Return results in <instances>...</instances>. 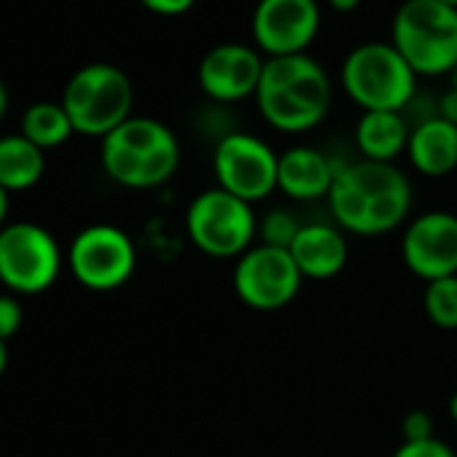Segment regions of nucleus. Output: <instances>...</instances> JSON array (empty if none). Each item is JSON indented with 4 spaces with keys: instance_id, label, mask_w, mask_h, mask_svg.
Listing matches in <instances>:
<instances>
[{
    "instance_id": "obj_1",
    "label": "nucleus",
    "mask_w": 457,
    "mask_h": 457,
    "mask_svg": "<svg viewBox=\"0 0 457 457\" xmlns=\"http://www.w3.org/2000/svg\"><path fill=\"white\" fill-rule=\"evenodd\" d=\"M328 210L350 235L377 237L393 232L411 210L409 178L387 162H355L337 170Z\"/></svg>"
},
{
    "instance_id": "obj_2",
    "label": "nucleus",
    "mask_w": 457,
    "mask_h": 457,
    "mask_svg": "<svg viewBox=\"0 0 457 457\" xmlns=\"http://www.w3.org/2000/svg\"><path fill=\"white\" fill-rule=\"evenodd\" d=\"M256 103L270 127L280 132H307L331 108V81L307 54L267 57Z\"/></svg>"
},
{
    "instance_id": "obj_3",
    "label": "nucleus",
    "mask_w": 457,
    "mask_h": 457,
    "mask_svg": "<svg viewBox=\"0 0 457 457\" xmlns=\"http://www.w3.org/2000/svg\"><path fill=\"white\" fill-rule=\"evenodd\" d=\"M100 162L111 180L127 188H156L180 164V145L170 127L156 119L129 116L100 143Z\"/></svg>"
},
{
    "instance_id": "obj_4",
    "label": "nucleus",
    "mask_w": 457,
    "mask_h": 457,
    "mask_svg": "<svg viewBox=\"0 0 457 457\" xmlns=\"http://www.w3.org/2000/svg\"><path fill=\"white\" fill-rule=\"evenodd\" d=\"M390 44L417 76L452 73L457 65V9L438 0H403L393 17Z\"/></svg>"
},
{
    "instance_id": "obj_5",
    "label": "nucleus",
    "mask_w": 457,
    "mask_h": 457,
    "mask_svg": "<svg viewBox=\"0 0 457 457\" xmlns=\"http://www.w3.org/2000/svg\"><path fill=\"white\" fill-rule=\"evenodd\" d=\"M132 81L108 62H92L76 71L62 92L73 129L87 137H105L132 116Z\"/></svg>"
},
{
    "instance_id": "obj_6",
    "label": "nucleus",
    "mask_w": 457,
    "mask_h": 457,
    "mask_svg": "<svg viewBox=\"0 0 457 457\" xmlns=\"http://www.w3.org/2000/svg\"><path fill=\"white\" fill-rule=\"evenodd\" d=\"M186 232L204 256L240 259L253 248L259 223L251 202L223 188H207L196 194L186 210Z\"/></svg>"
},
{
    "instance_id": "obj_7",
    "label": "nucleus",
    "mask_w": 457,
    "mask_h": 457,
    "mask_svg": "<svg viewBox=\"0 0 457 457\" xmlns=\"http://www.w3.org/2000/svg\"><path fill=\"white\" fill-rule=\"evenodd\" d=\"M342 84L363 111H403L417 89V73L393 44L355 46L342 65Z\"/></svg>"
},
{
    "instance_id": "obj_8",
    "label": "nucleus",
    "mask_w": 457,
    "mask_h": 457,
    "mask_svg": "<svg viewBox=\"0 0 457 457\" xmlns=\"http://www.w3.org/2000/svg\"><path fill=\"white\" fill-rule=\"evenodd\" d=\"M62 251L49 228L14 220L0 228V283L14 296L49 291L62 272Z\"/></svg>"
},
{
    "instance_id": "obj_9",
    "label": "nucleus",
    "mask_w": 457,
    "mask_h": 457,
    "mask_svg": "<svg viewBox=\"0 0 457 457\" xmlns=\"http://www.w3.org/2000/svg\"><path fill=\"white\" fill-rule=\"evenodd\" d=\"M65 264L73 278L89 291L121 288L137 267V253L127 232L111 223L87 226L73 237Z\"/></svg>"
},
{
    "instance_id": "obj_10",
    "label": "nucleus",
    "mask_w": 457,
    "mask_h": 457,
    "mask_svg": "<svg viewBox=\"0 0 457 457\" xmlns=\"http://www.w3.org/2000/svg\"><path fill=\"white\" fill-rule=\"evenodd\" d=\"M278 162L280 156L262 137L232 132L215 145L212 170L218 188L253 204L278 188Z\"/></svg>"
},
{
    "instance_id": "obj_11",
    "label": "nucleus",
    "mask_w": 457,
    "mask_h": 457,
    "mask_svg": "<svg viewBox=\"0 0 457 457\" xmlns=\"http://www.w3.org/2000/svg\"><path fill=\"white\" fill-rule=\"evenodd\" d=\"M302 280L304 278L291 251L264 243L243 253L235 267V291L240 302L259 312H278L288 307L296 299Z\"/></svg>"
},
{
    "instance_id": "obj_12",
    "label": "nucleus",
    "mask_w": 457,
    "mask_h": 457,
    "mask_svg": "<svg viewBox=\"0 0 457 457\" xmlns=\"http://www.w3.org/2000/svg\"><path fill=\"white\" fill-rule=\"evenodd\" d=\"M401 259L425 283L457 275V215L430 210L417 215L403 232Z\"/></svg>"
},
{
    "instance_id": "obj_13",
    "label": "nucleus",
    "mask_w": 457,
    "mask_h": 457,
    "mask_svg": "<svg viewBox=\"0 0 457 457\" xmlns=\"http://www.w3.org/2000/svg\"><path fill=\"white\" fill-rule=\"evenodd\" d=\"M251 28L264 54H304L320 28L318 0H259Z\"/></svg>"
},
{
    "instance_id": "obj_14",
    "label": "nucleus",
    "mask_w": 457,
    "mask_h": 457,
    "mask_svg": "<svg viewBox=\"0 0 457 457\" xmlns=\"http://www.w3.org/2000/svg\"><path fill=\"white\" fill-rule=\"evenodd\" d=\"M264 71V57L245 44H220L199 62V87L218 103L256 97Z\"/></svg>"
},
{
    "instance_id": "obj_15",
    "label": "nucleus",
    "mask_w": 457,
    "mask_h": 457,
    "mask_svg": "<svg viewBox=\"0 0 457 457\" xmlns=\"http://www.w3.org/2000/svg\"><path fill=\"white\" fill-rule=\"evenodd\" d=\"M302 278L307 280H328L337 278L350 256L342 228L331 223H304L294 245L288 248Z\"/></svg>"
},
{
    "instance_id": "obj_16",
    "label": "nucleus",
    "mask_w": 457,
    "mask_h": 457,
    "mask_svg": "<svg viewBox=\"0 0 457 457\" xmlns=\"http://www.w3.org/2000/svg\"><path fill=\"white\" fill-rule=\"evenodd\" d=\"M334 180L337 170L331 159L315 148H288L278 162V188L296 202H315L323 196L328 199Z\"/></svg>"
},
{
    "instance_id": "obj_17",
    "label": "nucleus",
    "mask_w": 457,
    "mask_h": 457,
    "mask_svg": "<svg viewBox=\"0 0 457 457\" xmlns=\"http://www.w3.org/2000/svg\"><path fill=\"white\" fill-rule=\"evenodd\" d=\"M406 154L420 175L428 178L449 175L452 170H457V124L441 116L420 121L409 135Z\"/></svg>"
},
{
    "instance_id": "obj_18",
    "label": "nucleus",
    "mask_w": 457,
    "mask_h": 457,
    "mask_svg": "<svg viewBox=\"0 0 457 457\" xmlns=\"http://www.w3.org/2000/svg\"><path fill=\"white\" fill-rule=\"evenodd\" d=\"M409 127L398 111H363L355 127V143L363 159L369 162H387L406 151L409 145Z\"/></svg>"
},
{
    "instance_id": "obj_19",
    "label": "nucleus",
    "mask_w": 457,
    "mask_h": 457,
    "mask_svg": "<svg viewBox=\"0 0 457 457\" xmlns=\"http://www.w3.org/2000/svg\"><path fill=\"white\" fill-rule=\"evenodd\" d=\"M46 170L44 151L30 143L22 132L0 137V186L6 191L33 188Z\"/></svg>"
},
{
    "instance_id": "obj_20",
    "label": "nucleus",
    "mask_w": 457,
    "mask_h": 457,
    "mask_svg": "<svg viewBox=\"0 0 457 457\" xmlns=\"http://www.w3.org/2000/svg\"><path fill=\"white\" fill-rule=\"evenodd\" d=\"M22 135L41 151H49L62 145L76 129L62 103H36L22 116Z\"/></svg>"
},
{
    "instance_id": "obj_21",
    "label": "nucleus",
    "mask_w": 457,
    "mask_h": 457,
    "mask_svg": "<svg viewBox=\"0 0 457 457\" xmlns=\"http://www.w3.org/2000/svg\"><path fill=\"white\" fill-rule=\"evenodd\" d=\"M422 310L428 320L444 331H457V275L425 286Z\"/></svg>"
},
{
    "instance_id": "obj_22",
    "label": "nucleus",
    "mask_w": 457,
    "mask_h": 457,
    "mask_svg": "<svg viewBox=\"0 0 457 457\" xmlns=\"http://www.w3.org/2000/svg\"><path fill=\"white\" fill-rule=\"evenodd\" d=\"M302 226L304 223H299L294 212H288V210H272L262 220V243L264 245H272V248H286L288 251L294 245V240H296Z\"/></svg>"
},
{
    "instance_id": "obj_23",
    "label": "nucleus",
    "mask_w": 457,
    "mask_h": 457,
    "mask_svg": "<svg viewBox=\"0 0 457 457\" xmlns=\"http://www.w3.org/2000/svg\"><path fill=\"white\" fill-rule=\"evenodd\" d=\"M25 320V310L14 294H0V342H9L20 334Z\"/></svg>"
},
{
    "instance_id": "obj_24",
    "label": "nucleus",
    "mask_w": 457,
    "mask_h": 457,
    "mask_svg": "<svg viewBox=\"0 0 457 457\" xmlns=\"http://www.w3.org/2000/svg\"><path fill=\"white\" fill-rule=\"evenodd\" d=\"M393 457H457L449 444L441 438H425V441H403Z\"/></svg>"
},
{
    "instance_id": "obj_25",
    "label": "nucleus",
    "mask_w": 457,
    "mask_h": 457,
    "mask_svg": "<svg viewBox=\"0 0 457 457\" xmlns=\"http://www.w3.org/2000/svg\"><path fill=\"white\" fill-rule=\"evenodd\" d=\"M433 428H436V422H433V417L425 409H411L401 420L403 441H425V438H433Z\"/></svg>"
},
{
    "instance_id": "obj_26",
    "label": "nucleus",
    "mask_w": 457,
    "mask_h": 457,
    "mask_svg": "<svg viewBox=\"0 0 457 457\" xmlns=\"http://www.w3.org/2000/svg\"><path fill=\"white\" fill-rule=\"evenodd\" d=\"M140 4L159 17H180L196 4V0H140Z\"/></svg>"
},
{
    "instance_id": "obj_27",
    "label": "nucleus",
    "mask_w": 457,
    "mask_h": 457,
    "mask_svg": "<svg viewBox=\"0 0 457 457\" xmlns=\"http://www.w3.org/2000/svg\"><path fill=\"white\" fill-rule=\"evenodd\" d=\"M438 116L446 119V121H452V124H457V89H449L441 97V113Z\"/></svg>"
},
{
    "instance_id": "obj_28",
    "label": "nucleus",
    "mask_w": 457,
    "mask_h": 457,
    "mask_svg": "<svg viewBox=\"0 0 457 457\" xmlns=\"http://www.w3.org/2000/svg\"><path fill=\"white\" fill-rule=\"evenodd\" d=\"M9 207H12V191H6L0 186V228L6 226V218H9Z\"/></svg>"
},
{
    "instance_id": "obj_29",
    "label": "nucleus",
    "mask_w": 457,
    "mask_h": 457,
    "mask_svg": "<svg viewBox=\"0 0 457 457\" xmlns=\"http://www.w3.org/2000/svg\"><path fill=\"white\" fill-rule=\"evenodd\" d=\"M328 6L339 14H350L361 6V0H328Z\"/></svg>"
},
{
    "instance_id": "obj_30",
    "label": "nucleus",
    "mask_w": 457,
    "mask_h": 457,
    "mask_svg": "<svg viewBox=\"0 0 457 457\" xmlns=\"http://www.w3.org/2000/svg\"><path fill=\"white\" fill-rule=\"evenodd\" d=\"M6 366H9V342H0V377L6 374Z\"/></svg>"
},
{
    "instance_id": "obj_31",
    "label": "nucleus",
    "mask_w": 457,
    "mask_h": 457,
    "mask_svg": "<svg viewBox=\"0 0 457 457\" xmlns=\"http://www.w3.org/2000/svg\"><path fill=\"white\" fill-rule=\"evenodd\" d=\"M6 105H9V92H6L4 81H0V119H4V113H6Z\"/></svg>"
},
{
    "instance_id": "obj_32",
    "label": "nucleus",
    "mask_w": 457,
    "mask_h": 457,
    "mask_svg": "<svg viewBox=\"0 0 457 457\" xmlns=\"http://www.w3.org/2000/svg\"><path fill=\"white\" fill-rule=\"evenodd\" d=\"M446 411H449V417L457 422V393H452L449 395V403H446Z\"/></svg>"
},
{
    "instance_id": "obj_33",
    "label": "nucleus",
    "mask_w": 457,
    "mask_h": 457,
    "mask_svg": "<svg viewBox=\"0 0 457 457\" xmlns=\"http://www.w3.org/2000/svg\"><path fill=\"white\" fill-rule=\"evenodd\" d=\"M452 89H457V65H454V71H452Z\"/></svg>"
},
{
    "instance_id": "obj_34",
    "label": "nucleus",
    "mask_w": 457,
    "mask_h": 457,
    "mask_svg": "<svg viewBox=\"0 0 457 457\" xmlns=\"http://www.w3.org/2000/svg\"><path fill=\"white\" fill-rule=\"evenodd\" d=\"M438 4H446V6H454L457 9V0H438Z\"/></svg>"
}]
</instances>
